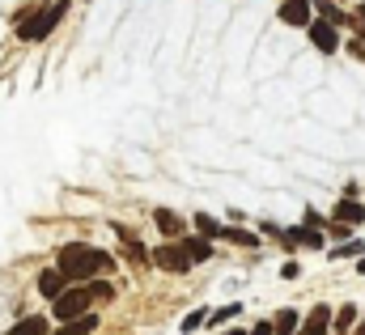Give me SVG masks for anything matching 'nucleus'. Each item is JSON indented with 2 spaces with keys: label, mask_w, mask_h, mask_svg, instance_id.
Listing matches in <instances>:
<instances>
[{
  "label": "nucleus",
  "mask_w": 365,
  "mask_h": 335,
  "mask_svg": "<svg viewBox=\"0 0 365 335\" xmlns=\"http://www.w3.org/2000/svg\"><path fill=\"white\" fill-rule=\"evenodd\" d=\"M60 272H64L68 280H93L98 272H110V254L73 242V247L60 251Z\"/></svg>",
  "instance_id": "f257e3e1"
},
{
  "label": "nucleus",
  "mask_w": 365,
  "mask_h": 335,
  "mask_svg": "<svg viewBox=\"0 0 365 335\" xmlns=\"http://www.w3.org/2000/svg\"><path fill=\"white\" fill-rule=\"evenodd\" d=\"M64 13H68V0H56L51 9H38L34 17H26V21L17 26V38H21V43H38V38H47V34L60 26Z\"/></svg>",
  "instance_id": "f03ea898"
},
{
  "label": "nucleus",
  "mask_w": 365,
  "mask_h": 335,
  "mask_svg": "<svg viewBox=\"0 0 365 335\" xmlns=\"http://www.w3.org/2000/svg\"><path fill=\"white\" fill-rule=\"evenodd\" d=\"M90 306H93L90 289H68L64 297H56V306H51V310H56V319H60V323H77Z\"/></svg>",
  "instance_id": "7ed1b4c3"
},
{
  "label": "nucleus",
  "mask_w": 365,
  "mask_h": 335,
  "mask_svg": "<svg viewBox=\"0 0 365 335\" xmlns=\"http://www.w3.org/2000/svg\"><path fill=\"white\" fill-rule=\"evenodd\" d=\"M153 263H158L162 272H187L195 259L182 251V242H179V247H158V251H153Z\"/></svg>",
  "instance_id": "20e7f679"
},
{
  "label": "nucleus",
  "mask_w": 365,
  "mask_h": 335,
  "mask_svg": "<svg viewBox=\"0 0 365 335\" xmlns=\"http://www.w3.org/2000/svg\"><path fill=\"white\" fill-rule=\"evenodd\" d=\"M289 251L293 247H310V251H319L323 247V230H314V225H302V230H284V238H280Z\"/></svg>",
  "instance_id": "39448f33"
},
{
  "label": "nucleus",
  "mask_w": 365,
  "mask_h": 335,
  "mask_svg": "<svg viewBox=\"0 0 365 335\" xmlns=\"http://www.w3.org/2000/svg\"><path fill=\"white\" fill-rule=\"evenodd\" d=\"M310 4L314 0H280V21L284 26H310Z\"/></svg>",
  "instance_id": "423d86ee"
},
{
  "label": "nucleus",
  "mask_w": 365,
  "mask_h": 335,
  "mask_svg": "<svg viewBox=\"0 0 365 335\" xmlns=\"http://www.w3.org/2000/svg\"><path fill=\"white\" fill-rule=\"evenodd\" d=\"M310 43H314L319 51H336V47H340V34H336L331 21H310Z\"/></svg>",
  "instance_id": "0eeeda50"
},
{
  "label": "nucleus",
  "mask_w": 365,
  "mask_h": 335,
  "mask_svg": "<svg viewBox=\"0 0 365 335\" xmlns=\"http://www.w3.org/2000/svg\"><path fill=\"white\" fill-rule=\"evenodd\" d=\"M64 280H68V276H64L60 267H51V272H43V276H38V293L56 302V297H64V293H68V289H64Z\"/></svg>",
  "instance_id": "6e6552de"
},
{
  "label": "nucleus",
  "mask_w": 365,
  "mask_h": 335,
  "mask_svg": "<svg viewBox=\"0 0 365 335\" xmlns=\"http://www.w3.org/2000/svg\"><path fill=\"white\" fill-rule=\"evenodd\" d=\"M153 221H158V230L166 238H182V217H175L170 208H153Z\"/></svg>",
  "instance_id": "1a4fd4ad"
},
{
  "label": "nucleus",
  "mask_w": 365,
  "mask_h": 335,
  "mask_svg": "<svg viewBox=\"0 0 365 335\" xmlns=\"http://www.w3.org/2000/svg\"><path fill=\"white\" fill-rule=\"evenodd\" d=\"M327 323H331V306H319V310L310 314V323H306L297 335H327Z\"/></svg>",
  "instance_id": "9d476101"
},
{
  "label": "nucleus",
  "mask_w": 365,
  "mask_h": 335,
  "mask_svg": "<svg viewBox=\"0 0 365 335\" xmlns=\"http://www.w3.org/2000/svg\"><path fill=\"white\" fill-rule=\"evenodd\" d=\"M336 221H344V225L353 221V225H357V221H365V208L357 204V200H353V195H349L344 204H336Z\"/></svg>",
  "instance_id": "9b49d317"
},
{
  "label": "nucleus",
  "mask_w": 365,
  "mask_h": 335,
  "mask_svg": "<svg viewBox=\"0 0 365 335\" xmlns=\"http://www.w3.org/2000/svg\"><path fill=\"white\" fill-rule=\"evenodd\" d=\"M182 242V251L191 254V259H195V263H200V259H208V254H212V242H208V238H204V234H200V238H179Z\"/></svg>",
  "instance_id": "f8f14e48"
},
{
  "label": "nucleus",
  "mask_w": 365,
  "mask_h": 335,
  "mask_svg": "<svg viewBox=\"0 0 365 335\" xmlns=\"http://www.w3.org/2000/svg\"><path fill=\"white\" fill-rule=\"evenodd\" d=\"M4 335H47V319H38V314H30V319H21L13 331H4Z\"/></svg>",
  "instance_id": "ddd939ff"
},
{
  "label": "nucleus",
  "mask_w": 365,
  "mask_h": 335,
  "mask_svg": "<svg viewBox=\"0 0 365 335\" xmlns=\"http://www.w3.org/2000/svg\"><path fill=\"white\" fill-rule=\"evenodd\" d=\"M93 327H98V319H93V314H86V319H77V323H64L60 331H51V335H90Z\"/></svg>",
  "instance_id": "4468645a"
},
{
  "label": "nucleus",
  "mask_w": 365,
  "mask_h": 335,
  "mask_svg": "<svg viewBox=\"0 0 365 335\" xmlns=\"http://www.w3.org/2000/svg\"><path fill=\"white\" fill-rule=\"evenodd\" d=\"M221 238H225V242H234V247H255V242H259L251 230H221Z\"/></svg>",
  "instance_id": "2eb2a0df"
},
{
  "label": "nucleus",
  "mask_w": 365,
  "mask_h": 335,
  "mask_svg": "<svg viewBox=\"0 0 365 335\" xmlns=\"http://www.w3.org/2000/svg\"><path fill=\"white\" fill-rule=\"evenodd\" d=\"M195 230H200L204 238H221V230H225V225H217L208 212H200V217H195Z\"/></svg>",
  "instance_id": "dca6fc26"
},
{
  "label": "nucleus",
  "mask_w": 365,
  "mask_h": 335,
  "mask_svg": "<svg viewBox=\"0 0 365 335\" xmlns=\"http://www.w3.org/2000/svg\"><path fill=\"white\" fill-rule=\"evenodd\" d=\"M86 289H90L93 302H110V297H115V284H106V280H90Z\"/></svg>",
  "instance_id": "f3484780"
},
{
  "label": "nucleus",
  "mask_w": 365,
  "mask_h": 335,
  "mask_svg": "<svg viewBox=\"0 0 365 335\" xmlns=\"http://www.w3.org/2000/svg\"><path fill=\"white\" fill-rule=\"evenodd\" d=\"M276 335H297V310H284L276 319Z\"/></svg>",
  "instance_id": "a211bd4d"
},
{
  "label": "nucleus",
  "mask_w": 365,
  "mask_h": 335,
  "mask_svg": "<svg viewBox=\"0 0 365 335\" xmlns=\"http://www.w3.org/2000/svg\"><path fill=\"white\" fill-rule=\"evenodd\" d=\"M361 251H365V247H361V238H353V242H344V247H336L331 254H336V259H349V254H361Z\"/></svg>",
  "instance_id": "6ab92c4d"
},
{
  "label": "nucleus",
  "mask_w": 365,
  "mask_h": 335,
  "mask_svg": "<svg viewBox=\"0 0 365 335\" xmlns=\"http://www.w3.org/2000/svg\"><path fill=\"white\" fill-rule=\"evenodd\" d=\"M319 13H323V17H327L331 26H340V21H344V13H340V9H331L327 0H319Z\"/></svg>",
  "instance_id": "aec40b11"
},
{
  "label": "nucleus",
  "mask_w": 365,
  "mask_h": 335,
  "mask_svg": "<svg viewBox=\"0 0 365 335\" xmlns=\"http://www.w3.org/2000/svg\"><path fill=\"white\" fill-rule=\"evenodd\" d=\"M238 310H242V306H221V310H212V327H217V323H230Z\"/></svg>",
  "instance_id": "412c9836"
},
{
  "label": "nucleus",
  "mask_w": 365,
  "mask_h": 335,
  "mask_svg": "<svg viewBox=\"0 0 365 335\" xmlns=\"http://www.w3.org/2000/svg\"><path fill=\"white\" fill-rule=\"evenodd\" d=\"M336 323H340V331H344V327H353V323H357V306H344V310L336 314Z\"/></svg>",
  "instance_id": "4be33fe9"
},
{
  "label": "nucleus",
  "mask_w": 365,
  "mask_h": 335,
  "mask_svg": "<svg viewBox=\"0 0 365 335\" xmlns=\"http://www.w3.org/2000/svg\"><path fill=\"white\" fill-rule=\"evenodd\" d=\"M200 323H204V310H191V314H187V319H182V331H195V327H200Z\"/></svg>",
  "instance_id": "5701e85b"
},
{
  "label": "nucleus",
  "mask_w": 365,
  "mask_h": 335,
  "mask_svg": "<svg viewBox=\"0 0 365 335\" xmlns=\"http://www.w3.org/2000/svg\"><path fill=\"white\" fill-rule=\"evenodd\" d=\"M280 276H284V280H297V276H302V267H297V263H293V259H289V263H284V267H280Z\"/></svg>",
  "instance_id": "b1692460"
},
{
  "label": "nucleus",
  "mask_w": 365,
  "mask_h": 335,
  "mask_svg": "<svg viewBox=\"0 0 365 335\" xmlns=\"http://www.w3.org/2000/svg\"><path fill=\"white\" fill-rule=\"evenodd\" d=\"M272 331H276V323H259V327H255L251 335H272Z\"/></svg>",
  "instance_id": "393cba45"
},
{
  "label": "nucleus",
  "mask_w": 365,
  "mask_h": 335,
  "mask_svg": "<svg viewBox=\"0 0 365 335\" xmlns=\"http://www.w3.org/2000/svg\"><path fill=\"white\" fill-rule=\"evenodd\" d=\"M357 30H361V38H365V4L357 9Z\"/></svg>",
  "instance_id": "a878e982"
},
{
  "label": "nucleus",
  "mask_w": 365,
  "mask_h": 335,
  "mask_svg": "<svg viewBox=\"0 0 365 335\" xmlns=\"http://www.w3.org/2000/svg\"><path fill=\"white\" fill-rule=\"evenodd\" d=\"M357 272H361V276H365V259H361V263H357Z\"/></svg>",
  "instance_id": "bb28decb"
},
{
  "label": "nucleus",
  "mask_w": 365,
  "mask_h": 335,
  "mask_svg": "<svg viewBox=\"0 0 365 335\" xmlns=\"http://www.w3.org/2000/svg\"><path fill=\"white\" fill-rule=\"evenodd\" d=\"M357 335H365V323H361V331H357Z\"/></svg>",
  "instance_id": "cd10ccee"
},
{
  "label": "nucleus",
  "mask_w": 365,
  "mask_h": 335,
  "mask_svg": "<svg viewBox=\"0 0 365 335\" xmlns=\"http://www.w3.org/2000/svg\"><path fill=\"white\" fill-rule=\"evenodd\" d=\"M336 335H344V331H336Z\"/></svg>",
  "instance_id": "c85d7f7f"
}]
</instances>
